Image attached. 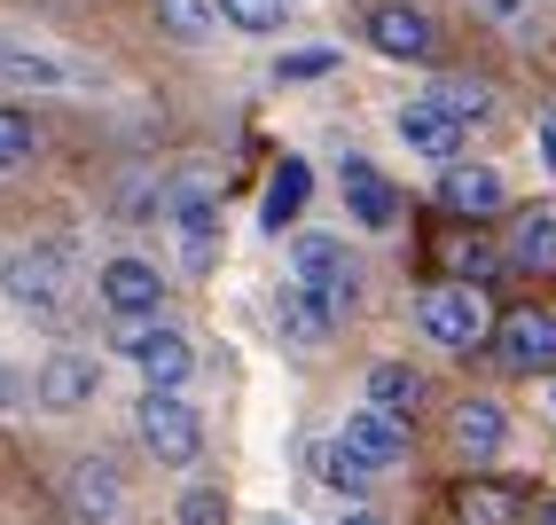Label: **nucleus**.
<instances>
[{
    "label": "nucleus",
    "mask_w": 556,
    "mask_h": 525,
    "mask_svg": "<svg viewBox=\"0 0 556 525\" xmlns=\"http://www.w3.org/2000/svg\"><path fill=\"white\" fill-rule=\"evenodd\" d=\"M212 16H228L236 32H251V40H275L290 24V0H212Z\"/></svg>",
    "instance_id": "5701e85b"
},
{
    "label": "nucleus",
    "mask_w": 556,
    "mask_h": 525,
    "mask_svg": "<svg viewBox=\"0 0 556 525\" xmlns=\"http://www.w3.org/2000/svg\"><path fill=\"white\" fill-rule=\"evenodd\" d=\"M118 346L141 361L150 392H180V385H189V368H197L189 337H180V329H165V322H118Z\"/></svg>",
    "instance_id": "39448f33"
},
{
    "label": "nucleus",
    "mask_w": 556,
    "mask_h": 525,
    "mask_svg": "<svg viewBox=\"0 0 556 525\" xmlns=\"http://www.w3.org/2000/svg\"><path fill=\"white\" fill-rule=\"evenodd\" d=\"M31 158H40V126H31V110L0 102V173H16V165H31Z\"/></svg>",
    "instance_id": "b1692460"
},
{
    "label": "nucleus",
    "mask_w": 556,
    "mask_h": 525,
    "mask_svg": "<svg viewBox=\"0 0 556 525\" xmlns=\"http://www.w3.org/2000/svg\"><path fill=\"white\" fill-rule=\"evenodd\" d=\"M416 322L431 346H447V353H470V346H486L494 337V307H486V290L478 283H439L416 298Z\"/></svg>",
    "instance_id": "f257e3e1"
},
{
    "label": "nucleus",
    "mask_w": 556,
    "mask_h": 525,
    "mask_svg": "<svg viewBox=\"0 0 556 525\" xmlns=\"http://www.w3.org/2000/svg\"><path fill=\"white\" fill-rule=\"evenodd\" d=\"M478 16H486L494 32H526V0H470Z\"/></svg>",
    "instance_id": "c756f323"
},
{
    "label": "nucleus",
    "mask_w": 556,
    "mask_h": 525,
    "mask_svg": "<svg viewBox=\"0 0 556 525\" xmlns=\"http://www.w3.org/2000/svg\"><path fill=\"white\" fill-rule=\"evenodd\" d=\"M541 158H548V173H556V110L541 118Z\"/></svg>",
    "instance_id": "2f4dec72"
},
{
    "label": "nucleus",
    "mask_w": 556,
    "mask_h": 525,
    "mask_svg": "<svg viewBox=\"0 0 556 525\" xmlns=\"http://www.w3.org/2000/svg\"><path fill=\"white\" fill-rule=\"evenodd\" d=\"M102 307H110V322H157V307H165L157 267L150 259H110L102 267Z\"/></svg>",
    "instance_id": "0eeeda50"
},
{
    "label": "nucleus",
    "mask_w": 556,
    "mask_h": 525,
    "mask_svg": "<svg viewBox=\"0 0 556 525\" xmlns=\"http://www.w3.org/2000/svg\"><path fill=\"white\" fill-rule=\"evenodd\" d=\"M424 102H439V110H447V118H455L463 134H470L478 118H494V87H486V79H463V71H447V79H439Z\"/></svg>",
    "instance_id": "412c9836"
},
{
    "label": "nucleus",
    "mask_w": 556,
    "mask_h": 525,
    "mask_svg": "<svg viewBox=\"0 0 556 525\" xmlns=\"http://www.w3.org/2000/svg\"><path fill=\"white\" fill-rule=\"evenodd\" d=\"M118 502H126V478H118V463L87 455L79 471H71V517H87V525H110V517H118Z\"/></svg>",
    "instance_id": "ddd939ff"
},
{
    "label": "nucleus",
    "mask_w": 556,
    "mask_h": 525,
    "mask_svg": "<svg viewBox=\"0 0 556 525\" xmlns=\"http://www.w3.org/2000/svg\"><path fill=\"white\" fill-rule=\"evenodd\" d=\"M173 243H180V267H189V275H212V259H219V212L204 197H173Z\"/></svg>",
    "instance_id": "f8f14e48"
},
{
    "label": "nucleus",
    "mask_w": 556,
    "mask_h": 525,
    "mask_svg": "<svg viewBox=\"0 0 556 525\" xmlns=\"http://www.w3.org/2000/svg\"><path fill=\"white\" fill-rule=\"evenodd\" d=\"M290 283H299L306 298H321L329 314H345L353 290H361V283H353V259L329 243V236H299V243H290Z\"/></svg>",
    "instance_id": "423d86ee"
},
{
    "label": "nucleus",
    "mask_w": 556,
    "mask_h": 525,
    "mask_svg": "<svg viewBox=\"0 0 556 525\" xmlns=\"http://www.w3.org/2000/svg\"><path fill=\"white\" fill-rule=\"evenodd\" d=\"M134 432H141V447H150L157 463H197L204 455V416L180 392H141Z\"/></svg>",
    "instance_id": "7ed1b4c3"
},
{
    "label": "nucleus",
    "mask_w": 556,
    "mask_h": 525,
    "mask_svg": "<svg viewBox=\"0 0 556 525\" xmlns=\"http://www.w3.org/2000/svg\"><path fill=\"white\" fill-rule=\"evenodd\" d=\"M94 392H102L94 353H55V361H40V377H31V400H40L48 416H71V408H87Z\"/></svg>",
    "instance_id": "6e6552de"
},
{
    "label": "nucleus",
    "mask_w": 556,
    "mask_h": 525,
    "mask_svg": "<svg viewBox=\"0 0 556 525\" xmlns=\"http://www.w3.org/2000/svg\"><path fill=\"white\" fill-rule=\"evenodd\" d=\"M173 525H228V495H219V486H189V495L173 502Z\"/></svg>",
    "instance_id": "cd10ccee"
},
{
    "label": "nucleus",
    "mask_w": 556,
    "mask_h": 525,
    "mask_svg": "<svg viewBox=\"0 0 556 525\" xmlns=\"http://www.w3.org/2000/svg\"><path fill=\"white\" fill-rule=\"evenodd\" d=\"M361 32H368V48L392 55V63H431L439 55V24L416 9V0H377V9L361 16Z\"/></svg>",
    "instance_id": "20e7f679"
},
{
    "label": "nucleus",
    "mask_w": 556,
    "mask_h": 525,
    "mask_svg": "<svg viewBox=\"0 0 556 525\" xmlns=\"http://www.w3.org/2000/svg\"><path fill=\"white\" fill-rule=\"evenodd\" d=\"M0 79H16V87H63L71 71L55 55H40V48H0Z\"/></svg>",
    "instance_id": "393cba45"
},
{
    "label": "nucleus",
    "mask_w": 556,
    "mask_h": 525,
    "mask_svg": "<svg viewBox=\"0 0 556 525\" xmlns=\"http://www.w3.org/2000/svg\"><path fill=\"white\" fill-rule=\"evenodd\" d=\"M439 204L455 220H494L502 212V173L494 165H447L439 173Z\"/></svg>",
    "instance_id": "9b49d317"
},
{
    "label": "nucleus",
    "mask_w": 556,
    "mask_h": 525,
    "mask_svg": "<svg viewBox=\"0 0 556 525\" xmlns=\"http://www.w3.org/2000/svg\"><path fill=\"white\" fill-rule=\"evenodd\" d=\"M24 400H31V377H24V368H0V416L24 408Z\"/></svg>",
    "instance_id": "7c9ffc66"
},
{
    "label": "nucleus",
    "mask_w": 556,
    "mask_h": 525,
    "mask_svg": "<svg viewBox=\"0 0 556 525\" xmlns=\"http://www.w3.org/2000/svg\"><path fill=\"white\" fill-rule=\"evenodd\" d=\"M338 525H392V517H377V510H345Z\"/></svg>",
    "instance_id": "473e14b6"
},
{
    "label": "nucleus",
    "mask_w": 556,
    "mask_h": 525,
    "mask_svg": "<svg viewBox=\"0 0 556 525\" xmlns=\"http://www.w3.org/2000/svg\"><path fill=\"white\" fill-rule=\"evenodd\" d=\"M338 447H345L361 471H392V463H407V424L377 416V408H353L345 432H338Z\"/></svg>",
    "instance_id": "9d476101"
},
{
    "label": "nucleus",
    "mask_w": 556,
    "mask_h": 525,
    "mask_svg": "<svg viewBox=\"0 0 556 525\" xmlns=\"http://www.w3.org/2000/svg\"><path fill=\"white\" fill-rule=\"evenodd\" d=\"M338 71V48H282L275 55V79L282 87H314V79H329Z\"/></svg>",
    "instance_id": "bb28decb"
},
{
    "label": "nucleus",
    "mask_w": 556,
    "mask_h": 525,
    "mask_svg": "<svg viewBox=\"0 0 556 525\" xmlns=\"http://www.w3.org/2000/svg\"><path fill=\"white\" fill-rule=\"evenodd\" d=\"M400 141L416 149V158H439V165H455V149H463V126H455L439 102H400Z\"/></svg>",
    "instance_id": "4468645a"
},
{
    "label": "nucleus",
    "mask_w": 556,
    "mask_h": 525,
    "mask_svg": "<svg viewBox=\"0 0 556 525\" xmlns=\"http://www.w3.org/2000/svg\"><path fill=\"white\" fill-rule=\"evenodd\" d=\"M321 478L338 486V495H368V471L345 455V447H321Z\"/></svg>",
    "instance_id": "c85d7f7f"
},
{
    "label": "nucleus",
    "mask_w": 556,
    "mask_h": 525,
    "mask_svg": "<svg viewBox=\"0 0 556 525\" xmlns=\"http://www.w3.org/2000/svg\"><path fill=\"white\" fill-rule=\"evenodd\" d=\"M275 329L290 337V346H321V337H329V307H321V298H306L299 283H290V290L275 298Z\"/></svg>",
    "instance_id": "4be33fe9"
},
{
    "label": "nucleus",
    "mask_w": 556,
    "mask_h": 525,
    "mask_svg": "<svg viewBox=\"0 0 556 525\" xmlns=\"http://www.w3.org/2000/svg\"><path fill=\"white\" fill-rule=\"evenodd\" d=\"M306 189H314L306 158H282V165H275V180H267V204H258V220H267V228H290V220L306 212Z\"/></svg>",
    "instance_id": "aec40b11"
},
{
    "label": "nucleus",
    "mask_w": 556,
    "mask_h": 525,
    "mask_svg": "<svg viewBox=\"0 0 556 525\" xmlns=\"http://www.w3.org/2000/svg\"><path fill=\"white\" fill-rule=\"evenodd\" d=\"M502 439H509V416H502L494 400H463V408H455V447H463L470 463H494Z\"/></svg>",
    "instance_id": "a211bd4d"
},
{
    "label": "nucleus",
    "mask_w": 556,
    "mask_h": 525,
    "mask_svg": "<svg viewBox=\"0 0 556 525\" xmlns=\"http://www.w3.org/2000/svg\"><path fill=\"white\" fill-rule=\"evenodd\" d=\"M509 267H526V275H556V204L526 212L509 228Z\"/></svg>",
    "instance_id": "6ab92c4d"
},
{
    "label": "nucleus",
    "mask_w": 556,
    "mask_h": 525,
    "mask_svg": "<svg viewBox=\"0 0 556 525\" xmlns=\"http://www.w3.org/2000/svg\"><path fill=\"white\" fill-rule=\"evenodd\" d=\"M533 517H541V525H556V502H541V510H533Z\"/></svg>",
    "instance_id": "72a5a7b5"
},
{
    "label": "nucleus",
    "mask_w": 556,
    "mask_h": 525,
    "mask_svg": "<svg viewBox=\"0 0 556 525\" xmlns=\"http://www.w3.org/2000/svg\"><path fill=\"white\" fill-rule=\"evenodd\" d=\"M463 525H526V486H509V478H470L463 495H455Z\"/></svg>",
    "instance_id": "2eb2a0df"
},
{
    "label": "nucleus",
    "mask_w": 556,
    "mask_h": 525,
    "mask_svg": "<svg viewBox=\"0 0 556 525\" xmlns=\"http://www.w3.org/2000/svg\"><path fill=\"white\" fill-rule=\"evenodd\" d=\"M345 204H353V220L361 228H392L400 220V197H392V180L368 165V158H345Z\"/></svg>",
    "instance_id": "dca6fc26"
},
{
    "label": "nucleus",
    "mask_w": 556,
    "mask_h": 525,
    "mask_svg": "<svg viewBox=\"0 0 556 525\" xmlns=\"http://www.w3.org/2000/svg\"><path fill=\"white\" fill-rule=\"evenodd\" d=\"M157 24L180 48H197V40H212V0H157Z\"/></svg>",
    "instance_id": "a878e982"
},
{
    "label": "nucleus",
    "mask_w": 556,
    "mask_h": 525,
    "mask_svg": "<svg viewBox=\"0 0 556 525\" xmlns=\"http://www.w3.org/2000/svg\"><path fill=\"white\" fill-rule=\"evenodd\" d=\"M494 353L509 361V368H556V314H541V307H526V314H502L494 322Z\"/></svg>",
    "instance_id": "1a4fd4ad"
},
{
    "label": "nucleus",
    "mask_w": 556,
    "mask_h": 525,
    "mask_svg": "<svg viewBox=\"0 0 556 525\" xmlns=\"http://www.w3.org/2000/svg\"><path fill=\"white\" fill-rule=\"evenodd\" d=\"M361 408H377V416L407 424V416L424 408V377H416L407 361H377V368H368V400H361Z\"/></svg>",
    "instance_id": "f3484780"
},
{
    "label": "nucleus",
    "mask_w": 556,
    "mask_h": 525,
    "mask_svg": "<svg viewBox=\"0 0 556 525\" xmlns=\"http://www.w3.org/2000/svg\"><path fill=\"white\" fill-rule=\"evenodd\" d=\"M0 290H9L40 329H63V314H71V267H63V251H16V259H0Z\"/></svg>",
    "instance_id": "f03ea898"
}]
</instances>
